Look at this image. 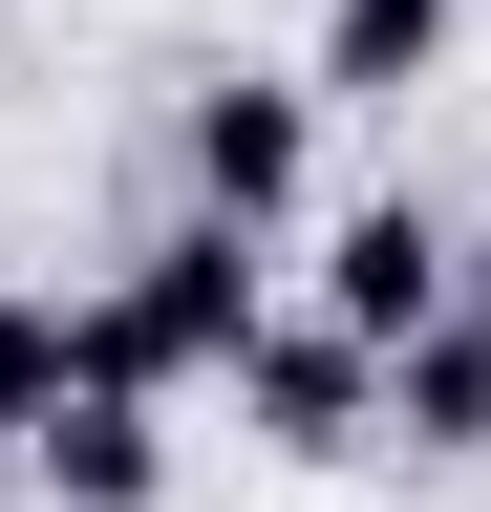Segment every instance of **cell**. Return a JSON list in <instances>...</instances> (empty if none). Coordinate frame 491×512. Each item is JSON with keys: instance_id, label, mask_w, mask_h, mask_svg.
Instances as JSON below:
<instances>
[{"instance_id": "10", "label": "cell", "mask_w": 491, "mask_h": 512, "mask_svg": "<svg viewBox=\"0 0 491 512\" xmlns=\"http://www.w3.org/2000/svg\"><path fill=\"white\" fill-rule=\"evenodd\" d=\"M0 491H22V448H0Z\"/></svg>"}, {"instance_id": "5", "label": "cell", "mask_w": 491, "mask_h": 512, "mask_svg": "<svg viewBox=\"0 0 491 512\" xmlns=\"http://www.w3.org/2000/svg\"><path fill=\"white\" fill-rule=\"evenodd\" d=\"M22 491H43V512H150V491H171V427H150V384H65V406L22 427Z\"/></svg>"}, {"instance_id": "9", "label": "cell", "mask_w": 491, "mask_h": 512, "mask_svg": "<svg viewBox=\"0 0 491 512\" xmlns=\"http://www.w3.org/2000/svg\"><path fill=\"white\" fill-rule=\"evenodd\" d=\"M470 299H491V235H470Z\"/></svg>"}, {"instance_id": "1", "label": "cell", "mask_w": 491, "mask_h": 512, "mask_svg": "<svg viewBox=\"0 0 491 512\" xmlns=\"http://www.w3.org/2000/svg\"><path fill=\"white\" fill-rule=\"evenodd\" d=\"M278 320V235H235V214H150L129 235V278L86 299V384H235V342Z\"/></svg>"}, {"instance_id": "2", "label": "cell", "mask_w": 491, "mask_h": 512, "mask_svg": "<svg viewBox=\"0 0 491 512\" xmlns=\"http://www.w3.org/2000/svg\"><path fill=\"white\" fill-rule=\"evenodd\" d=\"M171 214L299 235V214H321V86H278V64H214V86L171 107Z\"/></svg>"}, {"instance_id": "4", "label": "cell", "mask_w": 491, "mask_h": 512, "mask_svg": "<svg viewBox=\"0 0 491 512\" xmlns=\"http://www.w3.org/2000/svg\"><path fill=\"white\" fill-rule=\"evenodd\" d=\"M449 299H470V235L427 214V192H342L321 214V320L342 342H427Z\"/></svg>"}, {"instance_id": "6", "label": "cell", "mask_w": 491, "mask_h": 512, "mask_svg": "<svg viewBox=\"0 0 491 512\" xmlns=\"http://www.w3.org/2000/svg\"><path fill=\"white\" fill-rule=\"evenodd\" d=\"M385 448H427V470H491V299H449L427 342H385Z\"/></svg>"}, {"instance_id": "3", "label": "cell", "mask_w": 491, "mask_h": 512, "mask_svg": "<svg viewBox=\"0 0 491 512\" xmlns=\"http://www.w3.org/2000/svg\"><path fill=\"white\" fill-rule=\"evenodd\" d=\"M235 427H257L278 470L385 448V342H342V320H257V342H235Z\"/></svg>"}, {"instance_id": "7", "label": "cell", "mask_w": 491, "mask_h": 512, "mask_svg": "<svg viewBox=\"0 0 491 512\" xmlns=\"http://www.w3.org/2000/svg\"><path fill=\"white\" fill-rule=\"evenodd\" d=\"M449 22H470V0H321V43H299V86H321V107H406L427 64H449Z\"/></svg>"}, {"instance_id": "8", "label": "cell", "mask_w": 491, "mask_h": 512, "mask_svg": "<svg viewBox=\"0 0 491 512\" xmlns=\"http://www.w3.org/2000/svg\"><path fill=\"white\" fill-rule=\"evenodd\" d=\"M86 384V299H43V278H0V448H22L43 406Z\"/></svg>"}]
</instances>
